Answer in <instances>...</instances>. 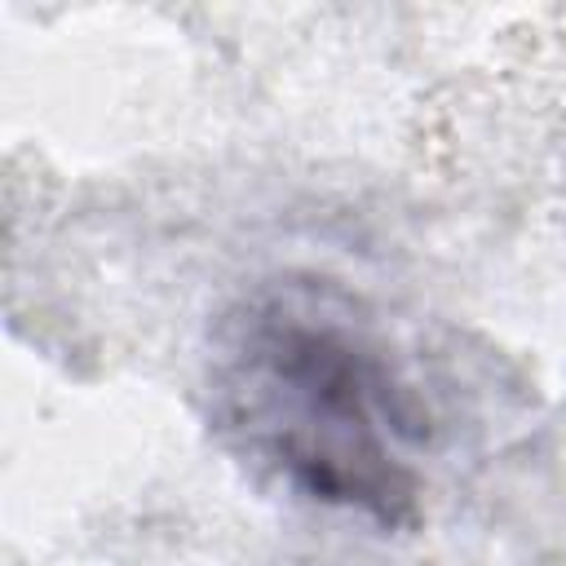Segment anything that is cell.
I'll use <instances>...</instances> for the list:
<instances>
[{
	"label": "cell",
	"instance_id": "cell-1",
	"mask_svg": "<svg viewBox=\"0 0 566 566\" xmlns=\"http://www.w3.org/2000/svg\"><path fill=\"white\" fill-rule=\"evenodd\" d=\"M248 420L318 500L398 517L411 482L394 438L411 433L380 363L336 323L265 314L248 336Z\"/></svg>",
	"mask_w": 566,
	"mask_h": 566
}]
</instances>
